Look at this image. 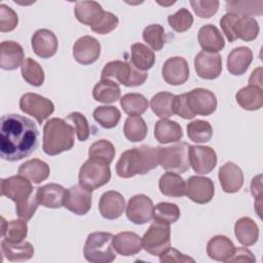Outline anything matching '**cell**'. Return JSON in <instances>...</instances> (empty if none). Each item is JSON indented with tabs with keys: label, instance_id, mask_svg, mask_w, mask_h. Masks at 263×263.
<instances>
[{
	"label": "cell",
	"instance_id": "6da1fadb",
	"mask_svg": "<svg viewBox=\"0 0 263 263\" xmlns=\"http://www.w3.org/2000/svg\"><path fill=\"white\" fill-rule=\"evenodd\" d=\"M38 129L28 117L6 114L1 117L0 156L7 161H17L31 155L38 146Z\"/></svg>",
	"mask_w": 263,
	"mask_h": 263
},
{
	"label": "cell",
	"instance_id": "7a4b0ae2",
	"mask_svg": "<svg viewBox=\"0 0 263 263\" xmlns=\"http://www.w3.org/2000/svg\"><path fill=\"white\" fill-rule=\"evenodd\" d=\"M159 164V147L142 145L124 151L115 166L120 178L145 175Z\"/></svg>",
	"mask_w": 263,
	"mask_h": 263
},
{
	"label": "cell",
	"instance_id": "3957f363",
	"mask_svg": "<svg viewBox=\"0 0 263 263\" xmlns=\"http://www.w3.org/2000/svg\"><path fill=\"white\" fill-rule=\"evenodd\" d=\"M33 189L31 181L20 175L1 180V194L15 202L17 217L26 221L33 217L39 204Z\"/></svg>",
	"mask_w": 263,
	"mask_h": 263
},
{
	"label": "cell",
	"instance_id": "277c9868",
	"mask_svg": "<svg viewBox=\"0 0 263 263\" xmlns=\"http://www.w3.org/2000/svg\"><path fill=\"white\" fill-rule=\"evenodd\" d=\"M75 128L62 118H50L43 126L42 149L50 156L73 148Z\"/></svg>",
	"mask_w": 263,
	"mask_h": 263
},
{
	"label": "cell",
	"instance_id": "5b68a950",
	"mask_svg": "<svg viewBox=\"0 0 263 263\" xmlns=\"http://www.w3.org/2000/svg\"><path fill=\"white\" fill-rule=\"evenodd\" d=\"M220 26L229 42L237 38L243 41H253L258 37L260 28L253 16L227 12L220 20Z\"/></svg>",
	"mask_w": 263,
	"mask_h": 263
},
{
	"label": "cell",
	"instance_id": "8992f818",
	"mask_svg": "<svg viewBox=\"0 0 263 263\" xmlns=\"http://www.w3.org/2000/svg\"><path fill=\"white\" fill-rule=\"evenodd\" d=\"M113 234L110 232H92L88 234L84 248V258L91 263H110L116 255L113 248Z\"/></svg>",
	"mask_w": 263,
	"mask_h": 263
},
{
	"label": "cell",
	"instance_id": "52a82bcc",
	"mask_svg": "<svg viewBox=\"0 0 263 263\" xmlns=\"http://www.w3.org/2000/svg\"><path fill=\"white\" fill-rule=\"evenodd\" d=\"M101 79H111L127 86H140L147 79V73L137 69L129 62L112 61L105 65L101 73Z\"/></svg>",
	"mask_w": 263,
	"mask_h": 263
},
{
	"label": "cell",
	"instance_id": "ba28073f",
	"mask_svg": "<svg viewBox=\"0 0 263 263\" xmlns=\"http://www.w3.org/2000/svg\"><path fill=\"white\" fill-rule=\"evenodd\" d=\"M190 145L186 142H178L168 147H159V164L174 173H185L190 167L189 160Z\"/></svg>",
	"mask_w": 263,
	"mask_h": 263
},
{
	"label": "cell",
	"instance_id": "9c48e42d",
	"mask_svg": "<svg viewBox=\"0 0 263 263\" xmlns=\"http://www.w3.org/2000/svg\"><path fill=\"white\" fill-rule=\"evenodd\" d=\"M110 179L111 170L109 164L98 159L88 158L79 170V184L89 191L104 186Z\"/></svg>",
	"mask_w": 263,
	"mask_h": 263
},
{
	"label": "cell",
	"instance_id": "30bf717a",
	"mask_svg": "<svg viewBox=\"0 0 263 263\" xmlns=\"http://www.w3.org/2000/svg\"><path fill=\"white\" fill-rule=\"evenodd\" d=\"M143 249L152 256H159L171 247L170 225L154 221L142 237Z\"/></svg>",
	"mask_w": 263,
	"mask_h": 263
},
{
	"label": "cell",
	"instance_id": "8fae6325",
	"mask_svg": "<svg viewBox=\"0 0 263 263\" xmlns=\"http://www.w3.org/2000/svg\"><path fill=\"white\" fill-rule=\"evenodd\" d=\"M20 109L33 116L39 124L49 117L54 111V105L49 100L35 92H27L20 99Z\"/></svg>",
	"mask_w": 263,
	"mask_h": 263
},
{
	"label": "cell",
	"instance_id": "7c38bea8",
	"mask_svg": "<svg viewBox=\"0 0 263 263\" xmlns=\"http://www.w3.org/2000/svg\"><path fill=\"white\" fill-rule=\"evenodd\" d=\"M187 105L194 116H209L217 109V98L209 89L194 88L187 92Z\"/></svg>",
	"mask_w": 263,
	"mask_h": 263
},
{
	"label": "cell",
	"instance_id": "4fadbf2b",
	"mask_svg": "<svg viewBox=\"0 0 263 263\" xmlns=\"http://www.w3.org/2000/svg\"><path fill=\"white\" fill-rule=\"evenodd\" d=\"M154 205L152 199L145 194L133 196L126 205L127 219L137 225H143L153 219Z\"/></svg>",
	"mask_w": 263,
	"mask_h": 263
},
{
	"label": "cell",
	"instance_id": "5bb4252c",
	"mask_svg": "<svg viewBox=\"0 0 263 263\" xmlns=\"http://www.w3.org/2000/svg\"><path fill=\"white\" fill-rule=\"evenodd\" d=\"M91 191L80 184L73 185L66 190L64 208L76 215H85L91 208Z\"/></svg>",
	"mask_w": 263,
	"mask_h": 263
},
{
	"label": "cell",
	"instance_id": "9a60e30c",
	"mask_svg": "<svg viewBox=\"0 0 263 263\" xmlns=\"http://www.w3.org/2000/svg\"><path fill=\"white\" fill-rule=\"evenodd\" d=\"M215 193L213 181L206 177L191 176L186 182V195L193 202L203 204L212 200Z\"/></svg>",
	"mask_w": 263,
	"mask_h": 263
},
{
	"label": "cell",
	"instance_id": "2e32d148",
	"mask_svg": "<svg viewBox=\"0 0 263 263\" xmlns=\"http://www.w3.org/2000/svg\"><path fill=\"white\" fill-rule=\"evenodd\" d=\"M194 69L202 79H216L222 72V58L218 52L202 50L194 58Z\"/></svg>",
	"mask_w": 263,
	"mask_h": 263
},
{
	"label": "cell",
	"instance_id": "e0dca14e",
	"mask_svg": "<svg viewBox=\"0 0 263 263\" xmlns=\"http://www.w3.org/2000/svg\"><path fill=\"white\" fill-rule=\"evenodd\" d=\"M190 166L199 175L211 173L217 164V154L209 146L192 145L189 150Z\"/></svg>",
	"mask_w": 263,
	"mask_h": 263
},
{
	"label": "cell",
	"instance_id": "ac0fdd59",
	"mask_svg": "<svg viewBox=\"0 0 263 263\" xmlns=\"http://www.w3.org/2000/svg\"><path fill=\"white\" fill-rule=\"evenodd\" d=\"M163 80L171 85H181L189 77V66L187 61L181 57L167 59L161 69Z\"/></svg>",
	"mask_w": 263,
	"mask_h": 263
},
{
	"label": "cell",
	"instance_id": "d6986e66",
	"mask_svg": "<svg viewBox=\"0 0 263 263\" xmlns=\"http://www.w3.org/2000/svg\"><path fill=\"white\" fill-rule=\"evenodd\" d=\"M101 53L100 42L88 35L77 39L73 46V57L81 65H90L95 63Z\"/></svg>",
	"mask_w": 263,
	"mask_h": 263
},
{
	"label": "cell",
	"instance_id": "ffe728a7",
	"mask_svg": "<svg viewBox=\"0 0 263 263\" xmlns=\"http://www.w3.org/2000/svg\"><path fill=\"white\" fill-rule=\"evenodd\" d=\"M31 45L33 51L42 59H49L53 57L58 50V38L54 33L48 29L37 30L32 38Z\"/></svg>",
	"mask_w": 263,
	"mask_h": 263
},
{
	"label": "cell",
	"instance_id": "44dd1931",
	"mask_svg": "<svg viewBox=\"0 0 263 263\" xmlns=\"http://www.w3.org/2000/svg\"><path fill=\"white\" fill-rule=\"evenodd\" d=\"M125 209V199L117 191L110 190L102 194L99 201V211L103 218L115 220L119 218Z\"/></svg>",
	"mask_w": 263,
	"mask_h": 263
},
{
	"label": "cell",
	"instance_id": "7402d4cb",
	"mask_svg": "<svg viewBox=\"0 0 263 263\" xmlns=\"http://www.w3.org/2000/svg\"><path fill=\"white\" fill-rule=\"evenodd\" d=\"M219 181L223 191L235 193L243 185V173L239 166L229 161L220 167Z\"/></svg>",
	"mask_w": 263,
	"mask_h": 263
},
{
	"label": "cell",
	"instance_id": "603a6c76",
	"mask_svg": "<svg viewBox=\"0 0 263 263\" xmlns=\"http://www.w3.org/2000/svg\"><path fill=\"white\" fill-rule=\"evenodd\" d=\"M24 63V50L15 41H2L0 44V67L3 70H15Z\"/></svg>",
	"mask_w": 263,
	"mask_h": 263
},
{
	"label": "cell",
	"instance_id": "cb8c5ba5",
	"mask_svg": "<svg viewBox=\"0 0 263 263\" xmlns=\"http://www.w3.org/2000/svg\"><path fill=\"white\" fill-rule=\"evenodd\" d=\"M65 194L66 189L62 185L55 183H49L36 188V197L39 204L49 209L64 206Z\"/></svg>",
	"mask_w": 263,
	"mask_h": 263
},
{
	"label": "cell",
	"instance_id": "d4e9b609",
	"mask_svg": "<svg viewBox=\"0 0 263 263\" xmlns=\"http://www.w3.org/2000/svg\"><path fill=\"white\" fill-rule=\"evenodd\" d=\"M113 248L119 255L129 257L143 249L142 238L135 232H119L113 236Z\"/></svg>",
	"mask_w": 263,
	"mask_h": 263
},
{
	"label": "cell",
	"instance_id": "484cf974",
	"mask_svg": "<svg viewBox=\"0 0 263 263\" xmlns=\"http://www.w3.org/2000/svg\"><path fill=\"white\" fill-rule=\"evenodd\" d=\"M198 42L204 51L218 52L225 46V41L219 29L211 24L202 26L198 31Z\"/></svg>",
	"mask_w": 263,
	"mask_h": 263
},
{
	"label": "cell",
	"instance_id": "4316f807",
	"mask_svg": "<svg viewBox=\"0 0 263 263\" xmlns=\"http://www.w3.org/2000/svg\"><path fill=\"white\" fill-rule=\"evenodd\" d=\"M253 61V52L249 47L233 48L227 58V70L230 74L238 76L247 72Z\"/></svg>",
	"mask_w": 263,
	"mask_h": 263
},
{
	"label": "cell",
	"instance_id": "83f0119b",
	"mask_svg": "<svg viewBox=\"0 0 263 263\" xmlns=\"http://www.w3.org/2000/svg\"><path fill=\"white\" fill-rule=\"evenodd\" d=\"M235 251L233 242L225 235H216L212 237L206 245L209 257L216 261L228 262Z\"/></svg>",
	"mask_w": 263,
	"mask_h": 263
},
{
	"label": "cell",
	"instance_id": "f1b7e54d",
	"mask_svg": "<svg viewBox=\"0 0 263 263\" xmlns=\"http://www.w3.org/2000/svg\"><path fill=\"white\" fill-rule=\"evenodd\" d=\"M17 173L20 176L25 177L29 181L39 184L49 177L50 168L46 162L38 158H33L21 164Z\"/></svg>",
	"mask_w": 263,
	"mask_h": 263
},
{
	"label": "cell",
	"instance_id": "f546056e",
	"mask_svg": "<svg viewBox=\"0 0 263 263\" xmlns=\"http://www.w3.org/2000/svg\"><path fill=\"white\" fill-rule=\"evenodd\" d=\"M154 137L160 144L179 142L183 137V130L177 121L160 119L155 123Z\"/></svg>",
	"mask_w": 263,
	"mask_h": 263
},
{
	"label": "cell",
	"instance_id": "4dcf8cb0",
	"mask_svg": "<svg viewBox=\"0 0 263 263\" xmlns=\"http://www.w3.org/2000/svg\"><path fill=\"white\" fill-rule=\"evenodd\" d=\"M234 234L239 243L245 247H251L259 238V228L253 219L242 217L235 222Z\"/></svg>",
	"mask_w": 263,
	"mask_h": 263
},
{
	"label": "cell",
	"instance_id": "1f68e13d",
	"mask_svg": "<svg viewBox=\"0 0 263 263\" xmlns=\"http://www.w3.org/2000/svg\"><path fill=\"white\" fill-rule=\"evenodd\" d=\"M263 88L256 85L249 84L240 88L236 95L235 99L237 104L245 110L255 111L259 110L263 106Z\"/></svg>",
	"mask_w": 263,
	"mask_h": 263
},
{
	"label": "cell",
	"instance_id": "d6a6232c",
	"mask_svg": "<svg viewBox=\"0 0 263 263\" xmlns=\"http://www.w3.org/2000/svg\"><path fill=\"white\" fill-rule=\"evenodd\" d=\"M75 16L81 24L92 27L104 13L102 6L96 1H79L74 7Z\"/></svg>",
	"mask_w": 263,
	"mask_h": 263
},
{
	"label": "cell",
	"instance_id": "836d02e7",
	"mask_svg": "<svg viewBox=\"0 0 263 263\" xmlns=\"http://www.w3.org/2000/svg\"><path fill=\"white\" fill-rule=\"evenodd\" d=\"M160 192L170 197H182L186 193V182L177 173L166 172L164 173L158 183Z\"/></svg>",
	"mask_w": 263,
	"mask_h": 263
},
{
	"label": "cell",
	"instance_id": "e575fe53",
	"mask_svg": "<svg viewBox=\"0 0 263 263\" xmlns=\"http://www.w3.org/2000/svg\"><path fill=\"white\" fill-rule=\"evenodd\" d=\"M120 93L118 83L111 79H101L92 89L93 99L104 104L115 103L120 99Z\"/></svg>",
	"mask_w": 263,
	"mask_h": 263
},
{
	"label": "cell",
	"instance_id": "d590c367",
	"mask_svg": "<svg viewBox=\"0 0 263 263\" xmlns=\"http://www.w3.org/2000/svg\"><path fill=\"white\" fill-rule=\"evenodd\" d=\"M1 251L4 257L11 262L27 261L34 255V248L29 241L10 243L3 239L1 241Z\"/></svg>",
	"mask_w": 263,
	"mask_h": 263
},
{
	"label": "cell",
	"instance_id": "8d00e7d4",
	"mask_svg": "<svg viewBox=\"0 0 263 263\" xmlns=\"http://www.w3.org/2000/svg\"><path fill=\"white\" fill-rule=\"evenodd\" d=\"M130 61L137 69L146 72L154 66L155 54L150 47L137 42L130 46Z\"/></svg>",
	"mask_w": 263,
	"mask_h": 263
},
{
	"label": "cell",
	"instance_id": "74e56055",
	"mask_svg": "<svg viewBox=\"0 0 263 263\" xmlns=\"http://www.w3.org/2000/svg\"><path fill=\"white\" fill-rule=\"evenodd\" d=\"M1 220V234L3 239L10 243L23 242L28 234V226L26 220L21 219L6 222L3 217Z\"/></svg>",
	"mask_w": 263,
	"mask_h": 263
},
{
	"label": "cell",
	"instance_id": "f35d334b",
	"mask_svg": "<svg viewBox=\"0 0 263 263\" xmlns=\"http://www.w3.org/2000/svg\"><path fill=\"white\" fill-rule=\"evenodd\" d=\"M175 95L168 91H161L154 95L150 101V108L152 112L160 117L161 119H167L172 115L173 112V100Z\"/></svg>",
	"mask_w": 263,
	"mask_h": 263
},
{
	"label": "cell",
	"instance_id": "ab89813d",
	"mask_svg": "<svg viewBox=\"0 0 263 263\" xmlns=\"http://www.w3.org/2000/svg\"><path fill=\"white\" fill-rule=\"evenodd\" d=\"M147 124L141 116H128L123 125L124 137L130 142L143 141L147 136Z\"/></svg>",
	"mask_w": 263,
	"mask_h": 263
},
{
	"label": "cell",
	"instance_id": "60d3db41",
	"mask_svg": "<svg viewBox=\"0 0 263 263\" xmlns=\"http://www.w3.org/2000/svg\"><path fill=\"white\" fill-rule=\"evenodd\" d=\"M120 105L123 111L129 116H139L146 112L149 103L148 100L141 93H126L120 99Z\"/></svg>",
	"mask_w": 263,
	"mask_h": 263
},
{
	"label": "cell",
	"instance_id": "b9f144b4",
	"mask_svg": "<svg viewBox=\"0 0 263 263\" xmlns=\"http://www.w3.org/2000/svg\"><path fill=\"white\" fill-rule=\"evenodd\" d=\"M92 116L102 127L113 128L118 124L121 113L114 106H99L93 110Z\"/></svg>",
	"mask_w": 263,
	"mask_h": 263
},
{
	"label": "cell",
	"instance_id": "7bdbcfd3",
	"mask_svg": "<svg viewBox=\"0 0 263 263\" xmlns=\"http://www.w3.org/2000/svg\"><path fill=\"white\" fill-rule=\"evenodd\" d=\"M22 76L26 82L33 86H41L44 82V71L42 67L33 59H25L21 66Z\"/></svg>",
	"mask_w": 263,
	"mask_h": 263
},
{
	"label": "cell",
	"instance_id": "ee69618b",
	"mask_svg": "<svg viewBox=\"0 0 263 263\" xmlns=\"http://www.w3.org/2000/svg\"><path fill=\"white\" fill-rule=\"evenodd\" d=\"M226 10L240 15H261L263 12V1H227Z\"/></svg>",
	"mask_w": 263,
	"mask_h": 263
},
{
	"label": "cell",
	"instance_id": "f6af8a7d",
	"mask_svg": "<svg viewBox=\"0 0 263 263\" xmlns=\"http://www.w3.org/2000/svg\"><path fill=\"white\" fill-rule=\"evenodd\" d=\"M180 218V210L176 203L159 202L154 206L153 219L156 222L171 225Z\"/></svg>",
	"mask_w": 263,
	"mask_h": 263
},
{
	"label": "cell",
	"instance_id": "bcb514c9",
	"mask_svg": "<svg viewBox=\"0 0 263 263\" xmlns=\"http://www.w3.org/2000/svg\"><path fill=\"white\" fill-rule=\"evenodd\" d=\"M187 135L195 143H206L212 139L213 127L209 121L197 119L187 124Z\"/></svg>",
	"mask_w": 263,
	"mask_h": 263
},
{
	"label": "cell",
	"instance_id": "7dc6e473",
	"mask_svg": "<svg viewBox=\"0 0 263 263\" xmlns=\"http://www.w3.org/2000/svg\"><path fill=\"white\" fill-rule=\"evenodd\" d=\"M89 158L98 159L110 164L115 156V148L113 144L107 140H99L92 143L88 149Z\"/></svg>",
	"mask_w": 263,
	"mask_h": 263
},
{
	"label": "cell",
	"instance_id": "c3c4849f",
	"mask_svg": "<svg viewBox=\"0 0 263 263\" xmlns=\"http://www.w3.org/2000/svg\"><path fill=\"white\" fill-rule=\"evenodd\" d=\"M144 41L152 48V50L162 49L165 43L164 29L159 24H152L147 26L143 31Z\"/></svg>",
	"mask_w": 263,
	"mask_h": 263
},
{
	"label": "cell",
	"instance_id": "681fc988",
	"mask_svg": "<svg viewBox=\"0 0 263 263\" xmlns=\"http://www.w3.org/2000/svg\"><path fill=\"white\" fill-rule=\"evenodd\" d=\"M167 22L174 31L182 33L191 28L193 16L187 8H181L176 13L168 15Z\"/></svg>",
	"mask_w": 263,
	"mask_h": 263
},
{
	"label": "cell",
	"instance_id": "f907efd6",
	"mask_svg": "<svg viewBox=\"0 0 263 263\" xmlns=\"http://www.w3.org/2000/svg\"><path fill=\"white\" fill-rule=\"evenodd\" d=\"M67 120L73 123L76 136L79 141H86L89 137V125L87 119L80 112H72L67 116Z\"/></svg>",
	"mask_w": 263,
	"mask_h": 263
},
{
	"label": "cell",
	"instance_id": "816d5d0a",
	"mask_svg": "<svg viewBox=\"0 0 263 263\" xmlns=\"http://www.w3.org/2000/svg\"><path fill=\"white\" fill-rule=\"evenodd\" d=\"M18 17L16 12L5 4H0V31L10 32L17 26Z\"/></svg>",
	"mask_w": 263,
	"mask_h": 263
},
{
	"label": "cell",
	"instance_id": "f5cc1de1",
	"mask_svg": "<svg viewBox=\"0 0 263 263\" xmlns=\"http://www.w3.org/2000/svg\"><path fill=\"white\" fill-rule=\"evenodd\" d=\"M118 17L115 14L109 11H104L98 23L90 28L97 34L105 35L116 29V27L118 26Z\"/></svg>",
	"mask_w": 263,
	"mask_h": 263
},
{
	"label": "cell",
	"instance_id": "db71d44e",
	"mask_svg": "<svg viewBox=\"0 0 263 263\" xmlns=\"http://www.w3.org/2000/svg\"><path fill=\"white\" fill-rule=\"evenodd\" d=\"M190 4L194 12L201 18H209L213 16L219 8V1H201V0H192Z\"/></svg>",
	"mask_w": 263,
	"mask_h": 263
},
{
	"label": "cell",
	"instance_id": "11a10c76",
	"mask_svg": "<svg viewBox=\"0 0 263 263\" xmlns=\"http://www.w3.org/2000/svg\"><path fill=\"white\" fill-rule=\"evenodd\" d=\"M173 112L174 115H178L184 119H192L195 116L189 110L187 105V92L177 95L173 100Z\"/></svg>",
	"mask_w": 263,
	"mask_h": 263
},
{
	"label": "cell",
	"instance_id": "9f6ffc18",
	"mask_svg": "<svg viewBox=\"0 0 263 263\" xmlns=\"http://www.w3.org/2000/svg\"><path fill=\"white\" fill-rule=\"evenodd\" d=\"M159 261L161 263H186V262H192L194 263L195 260L185 254H182L176 249L168 248L163 253L159 255Z\"/></svg>",
	"mask_w": 263,
	"mask_h": 263
},
{
	"label": "cell",
	"instance_id": "6f0895ef",
	"mask_svg": "<svg viewBox=\"0 0 263 263\" xmlns=\"http://www.w3.org/2000/svg\"><path fill=\"white\" fill-rule=\"evenodd\" d=\"M255 262L256 258L253 253L246 248L235 249L233 255L228 260V262Z\"/></svg>",
	"mask_w": 263,
	"mask_h": 263
},
{
	"label": "cell",
	"instance_id": "680465c9",
	"mask_svg": "<svg viewBox=\"0 0 263 263\" xmlns=\"http://www.w3.org/2000/svg\"><path fill=\"white\" fill-rule=\"evenodd\" d=\"M261 180H262V176L259 175L257 177H255L253 180H252V183H251V192L252 194L254 195V197H256L259 201L261 200V192H262V183H261ZM261 202V201H260Z\"/></svg>",
	"mask_w": 263,
	"mask_h": 263
},
{
	"label": "cell",
	"instance_id": "91938a15",
	"mask_svg": "<svg viewBox=\"0 0 263 263\" xmlns=\"http://www.w3.org/2000/svg\"><path fill=\"white\" fill-rule=\"evenodd\" d=\"M249 84L256 85L262 88V68L259 67L252 72V75L249 79Z\"/></svg>",
	"mask_w": 263,
	"mask_h": 263
}]
</instances>
